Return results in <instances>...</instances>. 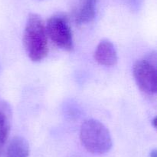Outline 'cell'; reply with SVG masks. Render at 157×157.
<instances>
[{"mask_svg":"<svg viewBox=\"0 0 157 157\" xmlns=\"http://www.w3.org/2000/svg\"><path fill=\"white\" fill-rule=\"evenodd\" d=\"M23 44L28 56L33 62L44 59L48 53V37L44 22L38 14L28 17L23 34Z\"/></svg>","mask_w":157,"mask_h":157,"instance_id":"obj_1","label":"cell"},{"mask_svg":"<svg viewBox=\"0 0 157 157\" xmlns=\"http://www.w3.org/2000/svg\"><path fill=\"white\" fill-rule=\"evenodd\" d=\"M80 139L88 152L97 155L108 152L113 146L111 135L102 123L96 119H87L81 125Z\"/></svg>","mask_w":157,"mask_h":157,"instance_id":"obj_2","label":"cell"},{"mask_svg":"<svg viewBox=\"0 0 157 157\" xmlns=\"http://www.w3.org/2000/svg\"><path fill=\"white\" fill-rule=\"evenodd\" d=\"M133 77L136 85L147 95H155L157 91L156 54L153 52L138 60L133 66Z\"/></svg>","mask_w":157,"mask_h":157,"instance_id":"obj_3","label":"cell"},{"mask_svg":"<svg viewBox=\"0 0 157 157\" xmlns=\"http://www.w3.org/2000/svg\"><path fill=\"white\" fill-rule=\"evenodd\" d=\"M46 26L48 37L58 47L65 51L74 49V39L68 20L62 14H56L48 18Z\"/></svg>","mask_w":157,"mask_h":157,"instance_id":"obj_4","label":"cell"},{"mask_svg":"<svg viewBox=\"0 0 157 157\" xmlns=\"http://www.w3.org/2000/svg\"><path fill=\"white\" fill-rule=\"evenodd\" d=\"M94 59L98 64L104 66H113L118 60L117 52L110 41L104 39L99 42L95 49Z\"/></svg>","mask_w":157,"mask_h":157,"instance_id":"obj_5","label":"cell"},{"mask_svg":"<svg viewBox=\"0 0 157 157\" xmlns=\"http://www.w3.org/2000/svg\"><path fill=\"white\" fill-rule=\"evenodd\" d=\"M98 0H78L73 9V18L76 24L83 25L94 19Z\"/></svg>","mask_w":157,"mask_h":157,"instance_id":"obj_6","label":"cell"},{"mask_svg":"<svg viewBox=\"0 0 157 157\" xmlns=\"http://www.w3.org/2000/svg\"><path fill=\"white\" fill-rule=\"evenodd\" d=\"M12 122V110L10 104L0 98V147L9 138Z\"/></svg>","mask_w":157,"mask_h":157,"instance_id":"obj_7","label":"cell"},{"mask_svg":"<svg viewBox=\"0 0 157 157\" xmlns=\"http://www.w3.org/2000/svg\"><path fill=\"white\" fill-rule=\"evenodd\" d=\"M30 147L22 136H15L11 139L6 152V157H29Z\"/></svg>","mask_w":157,"mask_h":157,"instance_id":"obj_8","label":"cell"},{"mask_svg":"<svg viewBox=\"0 0 157 157\" xmlns=\"http://www.w3.org/2000/svg\"><path fill=\"white\" fill-rule=\"evenodd\" d=\"M152 124H153V127L156 129V126H157V118L156 117H154V118H153V119L152 120Z\"/></svg>","mask_w":157,"mask_h":157,"instance_id":"obj_9","label":"cell"},{"mask_svg":"<svg viewBox=\"0 0 157 157\" xmlns=\"http://www.w3.org/2000/svg\"><path fill=\"white\" fill-rule=\"evenodd\" d=\"M150 156V157H157V152H156V149H153V151H151Z\"/></svg>","mask_w":157,"mask_h":157,"instance_id":"obj_10","label":"cell"},{"mask_svg":"<svg viewBox=\"0 0 157 157\" xmlns=\"http://www.w3.org/2000/svg\"><path fill=\"white\" fill-rule=\"evenodd\" d=\"M129 2H130L132 6H136L138 2V0H129Z\"/></svg>","mask_w":157,"mask_h":157,"instance_id":"obj_11","label":"cell"},{"mask_svg":"<svg viewBox=\"0 0 157 157\" xmlns=\"http://www.w3.org/2000/svg\"><path fill=\"white\" fill-rule=\"evenodd\" d=\"M1 148H2V147H0V151H1Z\"/></svg>","mask_w":157,"mask_h":157,"instance_id":"obj_12","label":"cell"}]
</instances>
